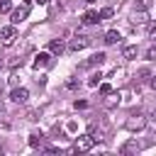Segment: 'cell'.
Masks as SVG:
<instances>
[{
  "label": "cell",
  "mask_w": 156,
  "mask_h": 156,
  "mask_svg": "<svg viewBox=\"0 0 156 156\" xmlns=\"http://www.w3.org/2000/svg\"><path fill=\"white\" fill-rule=\"evenodd\" d=\"M146 127V117L141 115V112H132L129 117H127V122H124V129L127 132H141Z\"/></svg>",
  "instance_id": "cell-1"
},
{
  "label": "cell",
  "mask_w": 156,
  "mask_h": 156,
  "mask_svg": "<svg viewBox=\"0 0 156 156\" xmlns=\"http://www.w3.org/2000/svg\"><path fill=\"white\" fill-rule=\"evenodd\" d=\"M93 139H90V134H83V136H76V141H73V146H71V151L73 154H85V151H90L93 149Z\"/></svg>",
  "instance_id": "cell-2"
},
{
  "label": "cell",
  "mask_w": 156,
  "mask_h": 156,
  "mask_svg": "<svg viewBox=\"0 0 156 156\" xmlns=\"http://www.w3.org/2000/svg\"><path fill=\"white\" fill-rule=\"evenodd\" d=\"M15 39H17V24H5L2 29H0V41L5 44V46H12L15 44Z\"/></svg>",
  "instance_id": "cell-3"
},
{
  "label": "cell",
  "mask_w": 156,
  "mask_h": 156,
  "mask_svg": "<svg viewBox=\"0 0 156 156\" xmlns=\"http://www.w3.org/2000/svg\"><path fill=\"white\" fill-rule=\"evenodd\" d=\"M88 44H90V37H88V34H76V37L71 39L68 49H71V51H80V49H85Z\"/></svg>",
  "instance_id": "cell-4"
},
{
  "label": "cell",
  "mask_w": 156,
  "mask_h": 156,
  "mask_svg": "<svg viewBox=\"0 0 156 156\" xmlns=\"http://www.w3.org/2000/svg\"><path fill=\"white\" fill-rule=\"evenodd\" d=\"M139 149H141L139 141H136V139H129V141H124V144L119 146V154H122V156H129V154H139Z\"/></svg>",
  "instance_id": "cell-5"
},
{
  "label": "cell",
  "mask_w": 156,
  "mask_h": 156,
  "mask_svg": "<svg viewBox=\"0 0 156 156\" xmlns=\"http://www.w3.org/2000/svg\"><path fill=\"white\" fill-rule=\"evenodd\" d=\"M27 17H29V5H22V7L12 10V24H20V22H24Z\"/></svg>",
  "instance_id": "cell-6"
},
{
  "label": "cell",
  "mask_w": 156,
  "mask_h": 156,
  "mask_svg": "<svg viewBox=\"0 0 156 156\" xmlns=\"http://www.w3.org/2000/svg\"><path fill=\"white\" fill-rule=\"evenodd\" d=\"M49 63H51V54H46V51L37 54V56H34V61H32V66H34L37 71H39V68H46Z\"/></svg>",
  "instance_id": "cell-7"
},
{
  "label": "cell",
  "mask_w": 156,
  "mask_h": 156,
  "mask_svg": "<svg viewBox=\"0 0 156 156\" xmlns=\"http://www.w3.org/2000/svg\"><path fill=\"white\" fill-rule=\"evenodd\" d=\"M10 100L22 105V102H27V100H29V90H27V88H15V90L10 93Z\"/></svg>",
  "instance_id": "cell-8"
},
{
  "label": "cell",
  "mask_w": 156,
  "mask_h": 156,
  "mask_svg": "<svg viewBox=\"0 0 156 156\" xmlns=\"http://www.w3.org/2000/svg\"><path fill=\"white\" fill-rule=\"evenodd\" d=\"M136 54H139V49H136V44H127V46L122 49V56H124L127 61H134V58H136Z\"/></svg>",
  "instance_id": "cell-9"
},
{
  "label": "cell",
  "mask_w": 156,
  "mask_h": 156,
  "mask_svg": "<svg viewBox=\"0 0 156 156\" xmlns=\"http://www.w3.org/2000/svg\"><path fill=\"white\" fill-rule=\"evenodd\" d=\"M49 51H51V54H58V56H61V54L66 51V44H63L61 39H51V44H49Z\"/></svg>",
  "instance_id": "cell-10"
},
{
  "label": "cell",
  "mask_w": 156,
  "mask_h": 156,
  "mask_svg": "<svg viewBox=\"0 0 156 156\" xmlns=\"http://www.w3.org/2000/svg\"><path fill=\"white\" fill-rule=\"evenodd\" d=\"M105 58H107V56H105L102 51H98V54H93V56L85 61V66H102V63H105Z\"/></svg>",
  "instance_id": "cell-11"
},
{
  "label": "cell",
  "mask_w": 156,
  "mask_h": 156,
  "mask_svg": "<svg viewBox=\"0 0 156 156\" xmlns=\"http://www.w3.org/2000/svg\"><path fill=\"white\" fill-rule=\"evenodd\" d=\"M27 141H29V146H32V149H37V146H41V141H44V134H41V132H32Z\"/></svg>",
  "instance_id": "cell-12"
},
{
  "label": "cell",
  "mask_w": 156,
  "mask_h": 156,
  "mask_svg": "<svg viewBox=\"0 0 156 156\" xmlns=\"http://www.w3.org/2000/svg\"><path fill=\"white\" fill-rule=\"evenodd\" d=\"M98 22H100V17H98L95 10H88V12L83 15V24H98Z\"/></svg>",
  "instance_id": "cell-13"
},
{
  "label": "cell",
  "mask_w": 156,
  "mask_h": 156,
  "mask_svg": "<svg viewBox=\"0 0 156 156\" xmlns=\"http://www.w3.org/2000/svg\"><path fill=\"white\" fill-rule=\"evenodd\" d=\"M88 134H90V139H93V141H102V139H105V136H102V129H100V127H95V124H90V127H88Z\"/></svg>",
  "instance_id": "cell-14"
},
{
  "label": "cell",
  "mask_w": 156,
  "mask_h": 156,
  "mask_svg": "<svg viewBox=\"0 0 156 156\" xmlns=\"http://www.w3.org/2000/svg\"><path fill=\"white\" fill-rule=\"evenodd\" d=\"M119 39H122V37H119V32H117V29H110V32L105 34V44H110V46H112V44H117Z\"/></svg>",
  "instance_id": "cell-15"
},
{
  "label": "cell",
  "mask_w": 156,
  "mask_h": 156,
  "mask_svg": "<svg viewBox=\"0 0 156 156\" xmlns=\"http://www.w3.org/2000/svg\"><path fill=\"white\" fill-rule=\"evenodd\" d=\"M112 15H115V10H112V7H105V10H100V12H98V17H100V22H102V20H110Z\"/></svg>",
  "instance_id": "cell-16"
},
{
  "label": "cell",
  "mask_w": 156,
  "mask_h": 156,
  "mask_svg": "<svg viewBox=\"0 0 156 156\" xmlns=\"http://www.w3.org/2000/svg\"><path fill=\"white\" fill-rule=\"evenodd\" d=\"M100 80H102V73L98 71V73H93V76H90V80H88V85H90V88H95V85H98Z\"/></svg>",
  "instance_id": "cell-17"
},
{
  "label": "cell",
  "mask_w": 156,
  "mask_h": 156,
  "mask_svg": "<svg viewBox=\"0 0 156 156\" xmlns=\"http://www.w3.org/2000/svg\"><path fill=\"white\" fill-rule=\"evenodd\" d=\"M117 102H119V95H117L115 90H112V93H107V105L112 107V105H117Z\"/></svg>",
  "instance_id": "cell-18"
},
{
  "label": "cell",
  "mask_w": 156,
  "mask_h": 156,
  "mask_svg": "<svg viewBox=\"0 0 156 156\" xmlns=\"http://www.w3.org/2000/svg\"><path fill=\"white\" fill-rule=\"evenodd\" d=\"M146 58H149V61H156V41L146 49Z\"/></svg>",
  "instance_id": "cell-19"
},
{
  "label": "cell",
  "mask_w": 156,
  "mask_h": 156,
  "mask_svg": "<svg viewBox=\"0 0 156 156\" xmlns=\"http://www.w3.org/2000/svg\"><path fill=\"white\" fill-rule=\"evenodd\" d=\"M146 34H149V39H154V41H156V22H151V24L146 27Z\"/></svg>",
  "instance_id": "cell-20"
},
{
  "label": "cell",
  "mask_w": 156,
  "mask_h": 156,
  "mask_svg": "<svg viewBox=\"0 0 156 156\" xmlns=\"http://www.w3.org/2000/svg\"><path fill=\"white\" fill-rule=\"evenodd\" d=\"M12 10V2L10 0H0V12H10Z\"/></svg>",
  "instance_id": "cell-21"
},
{
  "label": "cell",
  "mask_w": 156,
  "mask_h": 156,
  "mask_svg": "<svg viewBox=\"0 0 156 156\" xmlns=\"http://www.w3.org/2000/svg\"><path fill=\"white\" fill-rule=\"evenodd\" d=\"M134 22H146V12H144V10L134 12Z\"/></svg>",
  "instance_id": "cell-22"
},
{
  "label": "cell",
  "mask_w": 156,
  "mask_h": 156,
  "mask_svg": "<svg viewBox=\"0 0 156 156\" xmlns=\"http://www.w3.org/2000/svg\"><path fill=\"white\" fill-rule=\"evenodd\" d=\"M107 93H112V85L102 83V85H100V95H107Z\"/></svg>",
  "instance_id": "cell-23"
},
{
  "label": "cell",
  "mask_w": 156,
  "mask_h": 156,
  "mask_svg": "<svg viewBox=\"0 0 156 156\" xmlns=\"http://www.w3.org/2000/svg\"><path fill=\"white\" fill-rule=\"evenodd\" d=\"M78 85H80V83H78V80H68V88H71V90H76V88H78Z\"/></svg>",
  "instance_id": "cell-24"
},
{
  "label": "cell",
  "mask_w": 156,
  "mask_h": 156,
  "mask_svg": "<svg viewBox=\"0 0 156 156\" xmlns=\"http://www.w3.org/2000/svg\"><path fill=\"white\" fill-rule=\"evenodd\" d=\"M151 88L156 90V76H151Z\"/></svg>",
  "instance_id": "cell-25"
},
{
  "label": "cell",
  "mask_w": 156,
  "mask_h": 156,
  "mask_svg": "<svg viewBox=\"0 0 156 156\" xmlns=\"http://www.w3.org/2000/svg\"><path fill=\"white\" fill-rule=\"evenodd\" d=\"M34 2H37V5H46L49 0H34Z\"/></svg>",
  "instance_id": "cell-26"
},
{
  "label": "cell",
  "mask_w": 156,
  "mask_h": 156,
  "mask_svg": "<svg viewBox=\"0 0 156 156\" xmlns=\"http://www.w3.org/2000/svg\"><path fill=\"white\" fill-rule=\"evenodd\" d=\"M151 117H154V122H156V110H154V115H151Z\"/></svg>",
  "instance_id": "cell-27"
}]
</instances>
